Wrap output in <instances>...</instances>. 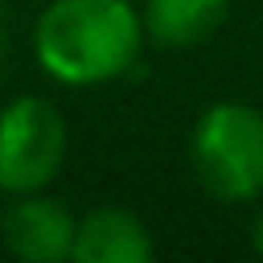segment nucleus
I'll list each match as a JSON object with an SVG mask.
<instances>
[{"mask_svg": "<svg viewBox=\"0 0 263 263\" xmlns=\"http://www.w3.org/2000/svg\"><path fill=\"white\" fill-rule=\"evenodd\" d=\"M4 58H8V33H4V12H0V74H4Z\"/></svg>", "mask_w": 263, "mask_h": 263, "instance_id": "obj_8", "label": "nucleus"}, {"mask_svg": "<svg viewBox=\"0 0 263 263\" xmlns=\"http://www.w3.org/2000/svg\"><path fill=\"white\" fill-rule=\"evenodd\" d=\"M78 218L66 201L41 193H21L0 205V247L21 263H66L74 255Z\"/></svg>", "mask_w": 263, "mask_h": 263, "instance_id": "obj_4", "label": "nucleus"}, {"mask_svg": "<svg viewBox=\"0 0 263 263\" xmlns=\"http://www.w3.org/2000/svg\"><path fill=\"white\" fill-rule=\"evenodd\" d=\"M66 115L41 95H16L0 107V197L41 193L66 164Z\"/></svg>", "mask_w": 263, "mask_h": 263, "instance_id": "obj_3", "label": "nucleus"}, {"mask_svg": "<svg viewBox=\"0 0 263 263\" xmlns=\"http://www.w3.org/2000/svg\"><path fill=\"white\" fill-rule=\"evenodd\" d=\"M230 16V0H144V37L156 49H193L210 41Z\"/></svg>", "mask_w": 263, "mask_h": 263, "instance_id": "obj_6", "label": "nucleus"}, {"mask_svg": "<svg viewBox=\"0 0 263 263\" xmlns=\"http://www.w3.org/2000/svg\"><path fill=\"white\" fill-rule=\"evenodd\" d=\"M251 251H255V255L263 259V210H259V214L251 218Z\"/></svg>", "mask_w": 263, "mask_h": 263, "instance_id": "obj_7", "label": "nucleus"}, {"mask_svg": "<svg viewBox=\"0 0 263 263\" xmlns=\"http://www.w3.org/2000/svg\"><path fill=\"white\" fill-rule=\"evenodd\" d=\"M156 255L152 230L123 205H95L78 218L74 263H148Z\"/></svg>", "mask_w": 263, "mask_h": 263, "instance_id": "obj_5", "label": "nucleus"}, {"mask_svg": "<svg viewBox=\"0 0 263 263\" xmlns=\"http://www.w3.org/2000/svg\"><path fill=\"white\" fill-rule=\"evenodd\" d=\"M144 21L132 0H49L33 21V58L62 86L123 78L144 49Z\"/></svg>", "mask_w": 263, "mask_h": 263, "instance_id": "obj_1", "label": "nucleus"}, {"mask_svg": "<svg viewBox=\"0 0 263 263\" xmlns=\"http://www.w3.org/2000/svg\"><path fill=\"white\" fill-rule=\"evenodd\" d=\"M189 168L214 201H255L263 193V111L238 99L205 107L189 132Z\"/></svg>", "mask_w": 263, "mask_h": 263, "instance_id": "obj_2", "label": "nucleus"}]
</instances>
